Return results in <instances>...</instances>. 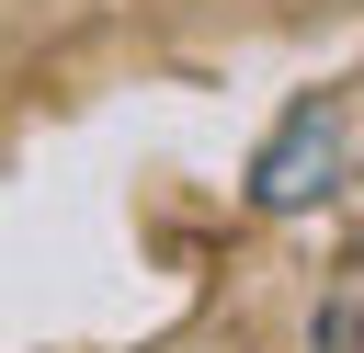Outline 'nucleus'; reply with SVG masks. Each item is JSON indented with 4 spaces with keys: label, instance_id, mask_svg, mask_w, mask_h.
Segmentation results:
<instances>
[{
    "label": "nucleus",
    "instance_id": "nucleus-1",
    "mask_svg": "<svg viewBox=\"0 0 364 353\" xmlns=\"http://www.w3.org/2000/svg\"><path fill=\"white\" fill-rule=\"evenodd\" d=\"M341 171H353V91L330 80V91H307V102L262 137V159H250V205H262V216H296V205L341 194Z\"/></svg>",
    "mask_w": 364,
    "mask_h": 353
}]
</instances>
